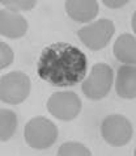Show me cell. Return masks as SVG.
Here are the masks:
<instances>
[{
  "instance_id": "6da1fadb",
  "label": "cell",
  "mask_w": 136,
  "mask_h": 156,
  "mask_svg": "<svg viewBox=\"0 0 136 156\" xmlns=\"http://www.w3.org/2000/svg\"><path fill=\"white\" fill-rule=\"evenodd\" d=\"M37 73L39 79L51 85L73 87L88 75V58L71 43H51L39 55Z\"/></svg>"
},
{
  "instance_id": "7a4b0ae2",
  "label": "cell",
  "mask_w": 136,
  "mask_h": 156,
  "mask_svg": "<svg viewBox=\"0 0 136 156\" xmlns=\"http://www.w3.org/2000/svg\"><path fill=\"white\" fill-rule=\"evenodd\" d=\"M59 136L56 125L43 115L30 118L24 127V139L34 150H47L55 144Z\"/></svg>"
},
{
  "instance_id": "3957f363",
  "label": "cell",
  "mask_w": 136,
  "mask_h": 156,
  "mask_svg": "<svg viewBox=\"0 0 136 156\" xmlns=\"http://www.w3.org/2000/svg\"><path fill=\"white\" fill-rule=\"evenodd\" d=\"M114 84V71L107 63H96L81 81V90L92 101L102 100L110 93Z\"/></svg>"
},
{
  "instance_id": "277c9868",
  "label": "cell",
  "mask_w": 136,
  "mask_h": 156,
  "mask_svg": "<svg viewBox=\"0 0 136 156\" xmlns=\"http://www.w3.org/2000/svg\"><path fill=\"white\" fill-rule=\"evenodd\" d=\"M32 81L25 72L12 71L0 77V101L20 105L29 97Z\"/></svg>"
},
{
  "instance_id": "5b68a950",
  "label": "cell",
  "mask_w": 136,
  "mask_h": 156,
  "mask_svg": "<svg viewBox=\"0 0 136 156\" xmlns=\"http://www.w3.org/2000/svg\"><path fill=\"white\" fill-rule=\"evenodd\" d=\"M101 136L111 147H123L128 144L134 136V126L127 117L110 114L101 122Z\"/></svg>"
},
{
  "instance_id": "8992f818",
  "label": "cell",
  "mask_w": 136,
  "mask_h": 156,
  "mask_svg": "<svg viewBox=\"0 0 136 156\" xmlns=\"http://www.w3.org/2000/svg\"><path fill=\"white\" fill-rule=\"evenodd\" d=\"M46 108L54 118L63 122H69L81 113L82 102L78 94L72 90H58L49 97Z\"/></svg>"
},
{
  "instance_id": "52a82bcc",
  "label": "cell",
  "mask_w": 136,
  "mask_h": 156,
  "mask_svg": "<svg viewBox=\"0 0 136 156\" xmlns=\"http://www.w3.org/2000/svg\"><path fill=\"white\" fill-rule=\"evenodd\" d=\"M115 33V25L109 19H99L86 24L78 29L77 36L80 41L92 51L105 49Z\"/></svg>"
},
{
  "instance_id": "ba28073f",
  "label": "cell",
  "mask_w": 136,
  "mask_h": 156,
  "mask_svg": "<svg viewBox=\"0 0 136 156\" xmlns=\"http://www.w3.org/2000/svg\"><path fill=\"white\" fill-rule=\"evenodd\" d=\"M28 29V20L23 15L7 8L0 9V36L9 40H19L25 36Z\"/></svg>"
},
{
  "instance_id": "9c48e42d",
  "label": "cell",
  "mask_w": 136,
  "mask_h": 156,
  "mask_svg": "<svg viewBox=\"0 0 136 156\" xmlns=\"http://www.w3.org/2000/svg\"><path fill=\"white\" fill-rule=\"evenodd\" d=\"M64 9L69 19L76 23L89 24L99 13L97 0H65Z\"/></svg>"
},
{
  "instance_id": "30bf717a",
  "label": "cell",
  "mask_w": 136,
  "mask_h": 156,
  "mask_svg": "<svg viewBox=\"0 0 136 156\" xmlns=\"http://www.w3.org/2000/svg\"><path fill=\"white\" fill-rule=\"evenodd\" d=\"M115 92L120 98L132 100L136 97V66L122 64L114 77Z\"/></svg>"
},
{
  "instance_id": "8fae6325",
  "label": "cell",
  "mask_w": 136,
  "mask_h": 156,
  "mask_svg": "<svg viewBox=\"0 0 136 156\" xmlns=\"http://www.w3.org/2000/svg\"><path fill=\"white\" fill-rule=\"evenodd\" d=\"M113 53L120 63L136 66V36L122 33L114 42Z\"/></svg>"
},
{
  "instance_id": "7c38bea8",
  "label": "cell",
  "mask_w": 136,
  "mask_h": 156,
  "mask_svg": "<svg viewBox=\"0 0 136 156\" xmlns=\"http://www.w3.org/2000/svg\"><path fill=\"white\" fill-rule=\"evenodd\" d=\"M19 119L17 114L11 109H0V142H8L15 135Z\"/></svg>"
},
{
  "instance_id": "4fadbf2b",
  "label": "cell",
  "mask_w": 136,
  "mask_h": 156,
  "mask_svg": "<svg viewBox=\"0 0 136 156\" xmlns=\"http://www.w3.org/2000/svg\"><path fill=\"white\" fill-rule=\"evenodd\" d=\"M56 156H92V151L80 142H65L60 144Z\"/></svg>"
},
{
  "instance_id": "5bb4252c",
  "label": "cell",
  "mask_w": 136,
  "mask_h": 156,
  "mask_svg": "<svg viewBox=\"0 0 136 156\" xmlns=\"http://www.w3.org/2000/svg\"><path fill=\"white\" fill-rule=\"evenodd\" d=\"M37 2L38 0H0V4L15 12H28L37 5Z\"/></svg>"
},
{
  "instance_id": "9a60e30c",
  "label": "cell",
  "mask_w": 136,
  "mask_h": 156,
  "mask_svg": "<svg viewBox=\"0 0 136 156\" xmlns=\"http://www.w3.org/2000/svg\"><path fill=\"white\" fill-rule=\"evenodd\" d=\"M13 60H15V53H13L12 47L7 45L5 42L0 41V71L9 67Z\"/></svg>"
},
{
  "instance_id": "2e32d148",
  "label": "cell",
  "mask_w": 136,
  "mask_h": 156,
  "mask_svg": "<svg viewBox=\"0 0 136 156\" xmlns=\"http://www.w3.org/2000/svg\"><path fill=\"white\" fill-rule=\"evenodd\" d=\"M103 5H106L110 9H119L130 3V0H101Z\"/></svg>"
},
{
  "instance_id": "e0dca14e",
  "label": "cell",
  "mask_w": 136,
  "mask_h": 156,
  "mask_svg": "<svg viewBox=\"0 0 136 156\" xmlns=\"http://www.w3.org/2000/svg\"><path fill=\"white\" fill-rule=\"evenodd\" d=\"M131 28H132L134 33H135V36H136V11L134 12L132 19H131Z\"/></svg>"
},
{
  "instance_id": "ac0fdd59",
  "label": "cell",
  "mask_w": 136,
  "mask_h": 156,
  "mask_svg": "<svg viewBox=\"0 0 136 156\" xmlns=\"http://www.w3.org/2000/svg\"><path fill=\"white\" fill-rule=\"evenodd\" d=\"M134 156H136V147H135V150H134Z\"/></svg>"
}]
</instances>
